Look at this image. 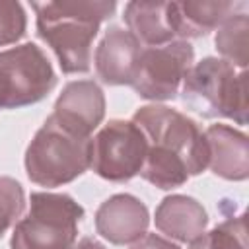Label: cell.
Here are the masks:
<instances>
[{
    "label": "cell",
    "instance_id": "cell-5",
    "mask_svg": "<svg viewBox=\"0 0 249 249\" xmlns=\"http://www.w3.org/2000/svg\"><path fill=\"white\" fill-rule=\"evenodd\" d=\"M84 208L64 193H33L16 224L10 249H72Z\"/></svg>",
    "mask_w": 249,
    "mask_h": 249
},
{
    "label": "cell",
    "instance_id": "cell-12",
    "mask_svg": "<svg viewBox=\"0 0 249 249\" xmlns=\"http://www.w3.org/2000/svg\"><path fill=\"white\" fill-rule=\"evenodd\" d=\"M210 169L230 181H241L249 173L247 136L228 124H212L204 132Z\"/></svg>",
    "mask_w": 249,
    "mask_h": 249
},
{
    "label": "cell",
    "instance_id": "cell-7",
    "mask_svg": "<svg viewBox=\"0 0 249 249\" xmlns=\"http://www.w3.org/2000/svg\"><path fill=\"white\" fill-rule=\"evenodd\" d=\"M146 138L132 121H109L91 140L89 167L107 181H126L140 173Z\"/></svg>",
    "mask_w": 249,
    "mask_h": 249
},
{
    "label": "cell",
    "instance_id": "cell-1",
    "mask_svg": "<svg viewBox=\"0 0 249 249\" xmlns=\"http://www.w3.org/2000/svg\"><path fill=\"white\" fill-rule=\"evenodd\" d=\"M132 123L146 138L140 173L148 183L175 189L208 167L206 138L187 115L165 105H144L134 113Z\"/></svg>",
    "mask_w": 249,
    "mask_h": 249
},
{
    "label": "cell",
    "instance_id": "cell-2",
    "mask_svg": "<svg viewBox=\"0 0 249 249\" xmlns=\"http://www.w3.org/2000/svg\"><path fill=\"white\" fill-rule=\"evenodd\" d=\"M37 14V31L54 51L64 74H82L89 70L91 43L99 23L115 12V2L60 0L33 2Z\"/></svg>",
    "mask_w": 249,
    "mask_h": 249
},
{
    "label": "cell",
    "instance_id": "cell-18",
    "mask_svg": "<svg viewBox=\"0 0 249 249\" xmlns=\"http://www.w3.org/2000/svg\"><path fill=\"white\" fill-rule=\"evenodd\" d=\"M23 206L21 185L12 177H0V235L19 218Z\"/></svg>",
    "mask_w": 249,
    "mask_h": 249
},
{
    "label": "cell",
    "instance_id": "cell-20",
    "mask_svg": "<svg viewBox=\"0 0 249 249\" xmlns=\"http://www.w3.org/2000/svg\"><path fill=\"white\" fill-rule=\"evenodd\" d=\"M130 249H181V247L158 233H144L140 239L132 243Z\"/></svg>",
    "mask_w": 249,
    "mask_h": 249
},
{
    "label": "cell",
    "instance_id": "cell-14",
    "mask_svg": "<svg viewBox=\"0 0 249 249\" xmlns=\"http://www.w3.org/2000/svg\"><path fill=\"white\" fill-rule=\"evenodd\" d=\"M237 4L233 2H167V19L173 37H200L224 23Z\"/></svg>",
    "mask_w": 249,
    "mask_h": 249
},
{
    "label": "cell",
    "instance_id": "cell-4",
    "mask_svg": "<svg viewBox=\"0 0 249 249\" xmlns=\"http://www.w3.org/2000/svg\"><path fill=\"white\" fill-rule=\"evenodd\" d=\"M91 160V138L78 136L51 117L25 152L27 177L41 187H58L80 177Z\"/></svg>",
    "mask_w": 249,
    "mask_h": 249
},
{
    "label": "cell",
    "instance_id": "cell-8",
    "mask_svg": "<svg viewBox=\"0 0 249 249\" xmlns=\"http://www.w3.org/2000/svg\"><path fill=\"white\" fill-rule=\"evenodd\" d=\"M193 47L185 41H171L160 47H142L130 86L140 97L146 99H173L193 66Z\"/></svg>",
    "mask_w": 249,
    "mask_h": 249
},
{
    "label": "cell",
    "instance_id": "cell-11",
    "mask_svg": "<svg viewBox=\"0 0 249 249\" xmlns=\"http://www.w3.org/2000/svg\"><path fill=\"white\" fill-rule=\"evenodd\" d=\"M142 45L136 37L123 27H109L95 51L97 76L109 86L132 84Z\"/></svg>",
    "mask_w": 249,
    "mask_h": 249
},
{
    "label": "cell",
    "instance_id": "cell-15",
    "mask_svg": "<svg viewBox=\"0 0 249 249\" xmlns=\"http://www.w3.org/2000/svg\"><path fill=\"white\" fill-rule=\"evenodd\" d=\"M124 21L140 45L160 47L175 39L167 19V2H130L124 8Z\"/></svg>",
    "mask_w": 249,
    "mask_h": 249
},
{
    "label": "cell",
    "instance_id": "cell-9",
    "mask_svg": "<svg viewBox=\"0 0 249 249\" xmlns=\"http://www.w3.org/2000/svg\"><path fill=\"white\" fill-rule=\"evenodd\" d=\"M105 115V97L101 88L91 80L70 82L54 103L51 115L66 130L89 138V134L99 126Z\"/></svg>",
    "mask_w": 249,
    "mask_h": 249
},
{
    "label": "cell",
    "instance_id": "cell-3",
    "mask_svg": "<svg viewBox=\"0 0 249 249\" xmlns=\"http://www.w3.org/2000/svg\"><path fill=\"white\" fill-rule=\"evenodd\" d=\"M183 103L195 113L247 123V74L224 58H204L191 66L183 80Z\"/></svg>",
    "mask_w": 249,
    "mask_h": 249
},
{
    "label": "cell",
    "instance_id": "cell-13",
    "mask_svg": "<svg viewBox=\"0 0 249 249\" xmlns=\"http://www.w3.org/2000/svg\"><path fill=\"white\" fill-rule=\"evenodd\" d=\"M208 224L206 210L198 200L185 195L165 196L156 208V228L183 243H193L204 233Z\"/></svg>",
    "mask_w": 249,
    "mask_h": 249
},
{
    "label": "cell",
    "instance_id": "cell-21",
    "mask_svg": "<svg viewBox=\"0 0 249 249\" xmlns=\"http://www.w3.org/2000/svg\"><path fill=\"white\" fill-rule=\"evenodd\" d=\"M72 249H105V247L93 237H82L78 243L72 245Z\"/></svg>",
    "mask_w": 249,
    "mask_h": 249
},
{
    "label": "cell",
    "instance_id": "cell-17",
    "mask_svg": "<svg viewBox=\"0 0 249 249\" xmlns=\"http://www.w3.org/2000/svg\"><path fill=\"white\" fill-rule=\"evenodd\" d=\"M191 249H247L245 214L230 218L208 233H202L191 243Z\"/></svg>",
    "mask_w": 249,
    "mask_h": 249
},
{
    "label": "cell",
    "instance_id": "cell-16",
    "mask_svg": "<svg viewBox=\"0 0 249 249\" xmlns=\"http://www.w3.org/2000/svg\"><path fill=\"white\" fill-rule=\"evenodd\" d=\"M249 19L245 14L230 16L218 35H216V49L226 56L224 60L231 62L237 68H245L249 60Z\"/></svg>",
    "mask_w": 249,
    "mask_h": 249
},
{
    "label": "cell",
    "instance_id": "cell-19",
    "mask_svg": "<svg viewBox=\"0 0 249 249\" xmlns=\"http://www.w3.org/2000/svg\"><path fill=\"white\" fill-rule=\"evenodd\" d=\"M25 33V12L19 2L0 0V47L16 43Z\"/></svg>",
    "mask_w": 249,
    "mask_h": 249
},
{
    "label": "cell",
    "instance_id": "cell-6",
    "mask_svg": "<svg viewBox=\"0 0 249 249\" xmlns=\"http://www.w3.org/2000/svg\"><path fill=\"white\" fill-rule=\"evenodd\" d=\"M56 84L45 53L23 43L0 53V107L16 109L41 101Z\"/></svg>",
    "mask_w": 249,
    "mask_h": 249
},
{
    "label": "cell",
    "instance_id": "cell-10",
    "mask_svg": "<svg viewBox=\"0 0 249 249\" xmlns=\"http://www.w3.org/2000/svg\"><path fill=\"white\" fill-rule=\"evenodd\" d=\"M148 224V208L132 195H115L95 212L97 233L115 245L134 243L146 233Z\"/></svg>",
    "mask_w": 249,
    "mask_h": 249
}]
</instances>
